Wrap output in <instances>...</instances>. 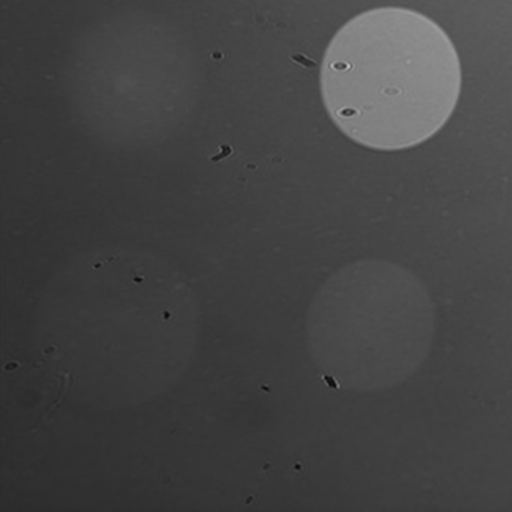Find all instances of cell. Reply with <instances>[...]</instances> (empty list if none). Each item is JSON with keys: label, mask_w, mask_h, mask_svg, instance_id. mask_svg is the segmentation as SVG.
Returning <instances> with one entry per match:
<instances>
[{"label": "cell", "mask_w": 512, "mask_h": 512, "mask_svg": "<svg viewBox=\"0 0 512 512\" xmlns=\"http://www.w3.org/2000/svg\"><path fill=\"white\" fill-rule=\"evenodd\" d=\"M322 95L335 125L373 150H403L443 128L461 94V63L439 24L406 8L348 21L322 64Z\"/></svg>", "instance_id": "6da1fadb"}, {"label": "cell", "mask_w": 512, "mask_h": 512, "mask_svg": "<svg viewBox=\"0 0 512 512\" xmlns=\"http://www.w3.org/2000/svg\"><path fill=\"white\" fill-rule=\"evenodd\" d=\"M323 381H325V384H328V387L332 391H339L341 390V385H339V382L336 381L335 378H332V376L329 375H323L322 376Z\"/></svg>", "instance_id": "7a4b0ae2"}]
</instances>
